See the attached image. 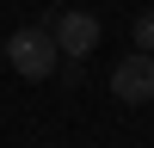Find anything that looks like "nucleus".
<instances>
[{"label":"nucleus","mask_w":154,"mask_h":148,"mask_svg":"<svg viewBox=\"0 0 154 148\" xmlns=\"http://www.w3.org/2000/svg\"><path fill=\"white\" fill-rule=\"evenodd\" d=\"M49 37H56V49H62V62H86L99 49V19L86 6H74V12H56V25H49Z\"/></svg>","instance_id":"nucleus-2"},{"label":"nucleus","mask_w":154,"mask_h":148,"mask_svg":"<svg viewBox=\"0 0 154 148\" xmlns=\"http://www.w3.org/2000/svg\"><path fill=\"white\" fill-rule=\"evenodd\" d=\"M136 49H154V12L136 19Z\"/></svg>","instance_id":"nucleus-4"},{"label":"nucleus","mask_w":154,"mask_h":148,"mask_svg":"<svg viewBox=\"0 0 154 148\" xmlns=\"http://www.w3.org/2000/svg\"><path fill=\"white\" fill-rule=\"evenodd\" d=\"M6 68L25 74V80H49V74L62 68V49H56V37H49V25H19V31L6 37Z\"/></svg>","instance_id":"nucleus-1"},{"label":"nucleus","mask_w":154,"mask_h":148,"mask_svg":"<svg viewBox=\"0 0 154 148\" xmlns=\"http://www.w3.org/2000/svg\"><path fill=\"white\" fill-rule=\"evenodd\" d=\"M111 93L123 105H148L154 99V49H130V56L111 68Z\"/></svg>","instance_id":"nucleus-3"}]
</instances>
